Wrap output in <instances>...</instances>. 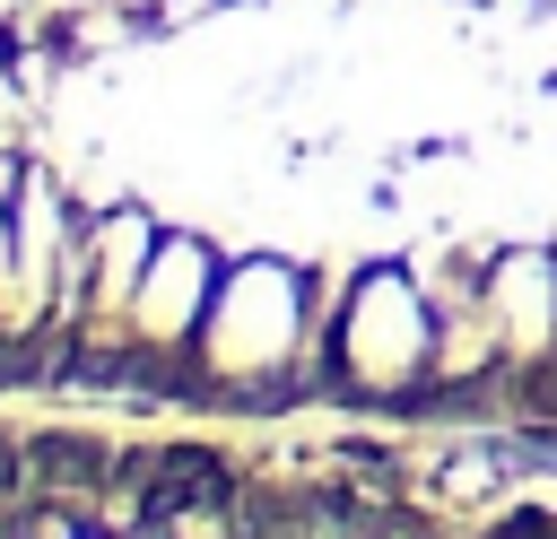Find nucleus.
<instances>
[{
	"label": "nucleus",
	"instance_id": "4",
	"mask_svg": "<svg viewBox=\"0 0 557 539\" xmlns=\"http://www.w3.org/2000/svg\"><path fill=\"white\" fill-rule=\"evenodd\" d=\"M548 9H557V0H548Z\"/></svg>",
	"mask_w": 557,
	"mask_h": 539
},
{
	"label": "nucleus",
	"instance_id": "2",
	"mask_svg": "<svg viewBox=\"0 0 557 539\" xmlns=\"http://www.w3.org/2000/svg\"><path fill=\"white\" fill-rule=\"evenodd\" d=\"M479 296H487V322H496L505 356L531 365V356L557 348V261L548 252H496L487 278H479Z\"/></svg>",
	"mask_w": 557,
	"mask_h": 539
},
{
	"label": "nucleus",
	"instance_id": "1",
	"mask_svg": "<svg viewBox=\"0 0 557 539\" xmlns=\"http://www.w3.org/2000/svg\"><path fill=\"white\" fill-rule=\"evenodd\" d=\"M339 365L366 391H400L435 365V313H426L409 270H366L357 278V296L339 313Z\"/></svg>",
	"mask_w": 557,
	"mask_h": 539
},
{
	"label": "nucleus",
	"instance_id": "3",
	"mask_svg": "<svg viewBox=\"0 0 557 539\" xmlns=\"http://www.w3.org/2000/svg\"><path fill=\"white\" fill-rule=\"evenodd\" d=\"M218 356L226 365H270L287 339H296V278L287 270H244V278H226V304H218Z\"/></svg>",
	"mask_w": 557,
	"mask_h": 539
}]
</instances>
